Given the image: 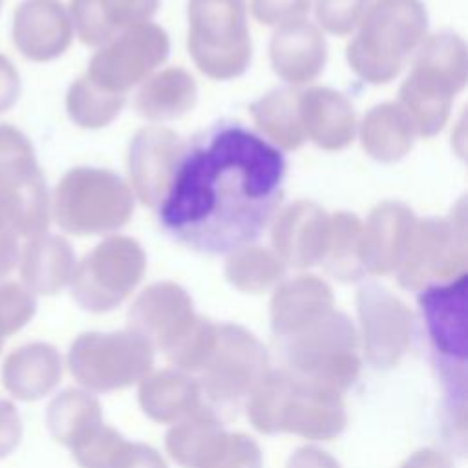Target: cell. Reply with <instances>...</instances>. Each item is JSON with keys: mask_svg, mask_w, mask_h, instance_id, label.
<instances>
[{"mask_svg": "<svg viewBox=\"0 0 468 468\" xmlns=\"http://www.w3.org/2000/svg\"><path fill=\"white\" fill-rule=\"evenodd\" d=\"M287 163L267 139L223 121L185 144L157 207L163 230L203 254H229L254 243L272 221Z\"/></svg>", "mask_w": 468, "mask_h": 468, "instance_id": "6da1fadb", "label": "cell"}, {"mask_svg": "<svg viewBox=\"0 0 468 468\" xmlns=\"http://www.w3.org/2000/svg\"><path fill=\"white\" fill-rule=\"evenodd\" d=\"M247 415L261 433H294L314 441L335 439L347 422L340 393L285 369L265 375L249 397Z\"/></svg>", "mask_w": 468, "mask_h": 468, "instance_id": "7a4b0ae2", "label": "cell"}, {"mask_svg": "<svg viewBox=\"0 0 468 468\" xmlns=\"http://www.w3.org/2000/svg\"><path fill=\"white\" fill-rule=\"evenodd\" d=\"M346 48L349 68L369 84L391 82L428 35L420 0H377Z\"/></svg>", "mask_w": 468, "mask_h": 468, "instance_id": "3957f363", "label": "cell"}, {"mask_svg": "<svg viewBox=\"0 0 468 468\" xmlns=\"http://www.w3.org/2000/svg\"><path fill=\"white\" fill-rule=\"evenodd\" d=\"M468 79L464 40L450 31L424 38L410 75L399 90V104L419 137L437 135L448 122L455 95Z\"/></svg>", "mask_w": 468, "mask_h": 468, "instance_id": "277c9868", "label": "cell"}, {"mask_svg": "<svg viewBox=\"0 0 468 468\" xmlns=\"http://www.w3.org/2000/svg\"><path fill=\"white\" fill-rule=\"evenodd\" d=\"M291 375L346 391L358 377V336L349 316L333 307L292 335L278 340Z\"/></svg>", "mask_w": 468, "mask_h": 468, "instance_id": "5b68a950", "label": "cell"}, {"mask_svg": "<svg viewBox=\"0 0 468 468\" xmlns=\"http://www.w3.org/2000/svg\"><path fill=\"white\" fill-rule=\"evenodd\" d=\"M466 201L461 197L446 216L415 218L393 274L410 291L452 282L466 274Z\"/></svg>", "mask_w": 468, "mask_h": 468, "instance_id": "8992f818", "label": "cell"}, {"mask_svg": "<svg viewBox=\"0 0 468 468\" xmlns=\"http://www.w3.org/2000/svg\"><path fill=\"white\" fill-rule=\"evenodd\" d=\"M133 214L132 188L112 170L77 166L68 170L51 197V216L73 236L106 234Z\"/></svg>", "mask_w": 468, "mask_h": 468, "instance_id": "52a82bcc", "label": "cell"}, {"mask_svg": "<svg viewBox=\"0 0 468 468\" xmlns=\"http://www.w3.org/2000/svg\"><path fill=\"white\" fill-rule=\"evenodd\" d=\"M188 55L214 80L243 75L252 58L247 0H188Z\"/></svg>", "mask_w": 468, "mask_h": 468, "instance_id": "ba28073f", "label": "cell"}, {"mask_svg": "<svg viewBox=\"0 0 468 468\" xmlns=\"http://www.w3.org/2000/svg\"><path fill=\"white\" fill-rule=\"evenodd\" d=\"M196 375L210 408L238 410L267 375L265 347L245 327L218 324L214 346Z\"/></svg>", "mask_w": 468, "mask_h": 468, "instance_id": "9c48e42d", "label": "cell"}, {"mask_svg": "<svg viewBox=\"0 0 468 468\" xmlns=\"http://www.w3.org/2000/svg\"><path fill=\"white\" fill-rule=\"evenodd\" d=\"M0 205L18 238L48 232L51 199L35 148L26 133L0 124Z\"/></svg>", "mask_w": 468, "mask_h": 468, "instance_id": "30bf717a", "label": "cell"}, {"mask_svg": "<svg viewBox=\"0 0 468 468\" xmlns=\"http://www.w3.org/2000/svg\"><path fill=\"white\" fill-rule=\"evenodd\" d=\"M154 364V349L130 331L82 333L68 351L75 380L95 393L124 389L143 380Z\"/></svg>", "mask_w": 468, "mask_h": 468, "instance_id": "8fae6325", "label": "cell"}, {"mask_svg": "<svg viewBox=\"0 0 468 468\" xmlns=\"http://www.w3.org/2000/svg\"><path fill=\"white\" fill-rule=\"evenodd\" d=\"M144 271L146 254L133 238L108 236L77 263L71 296L84 311H112L132 294Z\"/></svg>", "mask_w": 468, "mask_h": 468, "instance_id": "7c38bea8", "label": "cell"}, {"mask_svg": "<svg viewBox=\"0 0 468 468\" xmlns=\"http://www.w3.org/2000/svg\"><path fill=\"white\" fill-rule=\"evenodd\" d=\"M168 53L166 31L146 22L101 46L84 75L108 93L126 95L130 88L143 84L166 60Z\"/></svg>", "mask_w": 468, "mask_h": 468, "instance_id": "4fadbf2b", "label": "cell"}, {"mask_svg": "<svg viewBox=\"0 0 468 468\" xmlns=\"http://www.w3.org/2000/svg\"><path fill=\"white\" fill-rule=\"evenodd\" d=\"M364 353L375 367H393L408 353L415 333L411 309L386 287L367 282L356 291Z\"/></svg>", "mask_w": 468, "mask_h": 468, "instance_id": "5bb4252c", "label": "cell"}, {"mask_svg": "<svg viewBox=\"0 0 468 468\" xmlns=\"http://www.w3.org/2000/svg\"><path fill=\"white\" fill-rule=\"evenodd\" d=\"M194 313L188 292L174 282L148 285L128 311V331L141 336L152 349L168 353L194 325Z\"/></svg>", "mask_w": 468, "mask_h": 468, "instance_id": "9a60e30c", "label": "cell"}, {"mask_svg": "<svg viewBox=\"0 0 468 468\" xmlns=\"http://www.w3.org/2000/svg\"><path fill=\"white\" fill-rule=\"evenodd\" d=\"M185 143L165 126H144L128 146V176L141 203L157 208L174 177Z\"/></svg>", "mask_w": 468, "mask_h": 468, "instance_id": "2e32d148", "label": "cell"}, {"mask_svg": "<svg viewBox=\"0 0 468 468\" xmlns=\"http://www.w3.org/2000/svg\"><path fill=\"white\" fill-rule=\"evenodd\" d=\"M419 305L441 360L464 364L468 353V276L424 287Z\"/></svg>", "mask_w": 468, "mask_h": 468, "instance_id": "e0dca14e", "label": "cell"}, {"mask_svg": "<svg viewBox=\"0 0 468 468\" xmlns=\"http://www.w3.org/2000/svg\"><path fill=\"white\" fill-rule=\"evenodd\" d=\"M272 250L287 265L307 269L322 263L329 243V214L314 201L298 199L272 225Z\"/></svg>", "mask_w": 468, "mask_h": 468, "instance_id": "ac0fdd59", "label": "cell"}, {"mask_svg": "<svg viewBox=\"0 0 468 468\" xmlns=\"http://www.w3.org/2000/svg\"><path fill=\"white\" fill-rule=\"evenodd\" d=\"M73 38V24L60 0H22L13 16V40L33 62L64 55Z\"/></svg>", "mask_w": 468, "mask_h": 468, "instance_id": "d6986e66", "label": "cell"}, {"mask_svg": "<svg viewBox=\"0 0 468 468\" xmlns=\"http://www.w3.org/2000/svg\"><path fill=\"white\" fill-rule=\"evenodd\" d=\"M269 57L282 80L292 86L309 84L324 71L327 42L316 24L302 18L276 27L269 44Z\"/></svg>", "mask_w": 468, "mask_h": 468, "instance_id": "ffe728a7", "label": "cell"}, {"mask_svg": "<svg viewBox=\"0 0 468 468\" xmlns=\"http://www.w3.org/2000/svg\"><path fill=\"white\" fill-rule=\"evenodd\" d=\"M413 221V210L395 199L382 201L369 212L360 232V263L366 274L386 276L395 271Z\"/></svg>", "mask_w": 468, "mask_h": 468, "instance_id": "44dd1931", "label": "cell"}, {"mask_svg": "<svg viewBox=\"0 0 468 468\" xmlns=\"http://www.w3.org/2000/svg\"><path fill=\"white\" fill-rule=\"evenodd\" d=\"M159 0H71L69 18L82 44L101 48L117 35L150 22Z\"/></svg>", "mask_w": 468, "mask_h": 468, "instance_id": "7402d4cb", "label": "cell"}, {"mask_svg": "<svg viewBox=\"0 0 468 468\" xmlns=\"http://www.w3.org/2000/svg\"><path fill=\"white\" fill-rule=\"evenodd\" d=\"M300 119L318 148L336 152L347 148L356 135V117L351 101L331 88L300 91Z\"/></svg>", "mask_w": 468, "mask_h": 468, "instance_id": "603a6c76", "label": "cell"}, {"mask_svg": "<svg viewBox=\"0 0 468 468\" xmlns=\"http://www.w3.org/2000/svg\"><path fill=\"white\" fill-rule=\"evenodd\" d=\"M22 285L33 294H57L73 278L77 260L69 241L55 234H40L26 239L18 252Z\"/></svg>", "mask_w": 468, "mask_h": 468, "instance_id": "cb8c5ba5", "label": "cell"}, {"mask_svg": "<svg viewBox=\"0 0 468 468\" xmlns=\"http://www.w3.org/2000/svg\"><path fill=\"white\" fill-rule=\"evenodd\" d=\"M335 307L331 287L318 276L300 274L280 283L271 300V327L282 340Z\"/></svg>", "mask_w": 468, "mask_h": 468, "instance_id": "d4e9b609", "label": "cell"}, {"mask_svg": "<svg viewBox=\"0 0 468 468\" xmlns=\"http://www.w3.org/2000/svg\"><path fill=\"white\" fill-rule=\"evenodd\" d=\"M62 356L48 342H29L7 355L2 366L4 388L20 400L31 402L49 395L60 382Z\"/></svg>", "mask_w": 468, "mask_h": 468, "instance_id": "484cf974", "label": "cell"}, {"mask_svg": "<svg viewBox=\"0 0 468 468\" xmlns=\"http://www.w3.org/2000/svg\"><path fill=\"white\" fill-rule=\"evenodd\" d=\"M139 404L157 422H179L207 408L196 378L174 369L144 377L139 386Z\"/></svg>", "mask_w": 468, "mask_h": 468, "instance_id": "4316f807", "label": "cell"}, {"mask_svg": "<svg viewBox=\"0 0 468 468\" xmlns=\"http://www.w3.org/2000/svg\"><path fill=\"white\" fill-rule=\"evenodd\" d=\"M364 152L380 163L406 157L417 137L415 128L399 102L373 106L356 128Z\"/></svg>", "mask_w": 468, "mask_h": 468, "instance_id": "83f0119b", "label": "cell"}, {"mask_svg": "<svg viewBox=\"0 0 468 468\" xmlns=\"http://www.w3.org/2000/svg\"><path fill=\"white\" fill-rule=\"evenodd\" d=\"M197 101V84L183 68H166L152 73L139 88L135 110L152 122L179 119Z\"/></svg>", "mask_w": 468, "mask_h": 468, "instance_id": "f1b7e54d", "label": "cell"}, {"mask_svg": "<svg viewBox=\"0 0 468 468\" xmlns=\"http://www.w3.org/2000/svg\"><path fill=\"white\" fill-rule=\"evenodd\" d=\"M250 115L256 128L282 150H296L305 143V132L300 119V91L278 88L250 104Z\"/></svg>", "mask_w": 468, "mask_h": 468, "instance_id": "f546056e", "label": "cell"}, {"mask_svg": "<svg viewBox=\"0 0 468 468\" xmlns=\"http://www.w3.org/2000/svg\"><path fill=\"white\" fill-rule=\"evenodd\" d=\"M227 431L214 411L203 408L176 422L166 433V452L181 468H201Z\"/></svg>", "mask_w": 468, "mask_h": 468, "instance_id": "4dcf8cb0", "label": "cell"}, {"mask_svg": "<svg viewBox=\"0 0 468 468\" xmlns=\"http://www.w3.org/2000/svg\"><path fill=\"white\" fill-rule=\"evenodd\" d=\"M101 422L102 408L99 400L91 393L77 388L60 391L46 410L48 431L58 444L68 448H71Z\"/></svg>", "mask_w": 468, "mask_h": 468, "instance_id": "1f68e13d", "label": "cell"}, {"mask_svg": "<svg viewBox=\"0 0 468 468\" xmlns=\"http://www.w3.org/2000/svg\"><path fill=\"white\" fill-rule=\"evenodd\" d=\"M285 274V263L274 250L260 245H245L232 252L225 261V276L229 283L249 294H260L274 287Z\"/></svg>", "mask_w": 468, "mask_h": 468, "instance_id": "d6a6232c", "label": "cell"}, {"mask_svg": "<svg viewBox=\"0 0 468 468\" xmlns=\"http://www.w3.org/2000/svg\"><path fill=\"white\" fill-rule=\"evenodd\" d=\"M362 221L351 212L329 216V243L322 265L342 282H358L366 276L360 263Z\"/></svg>", "mask_w": 468, "mask_h": 468, "instance_id": "836d02e7", "label": "cell"}, {"mask_svg": "<svg viewBox=\"0 0 468 468\" xmlns=\"http://www.w3.org/2000/svg\"><path fill=\"white\" fill-rule=\"evenodd\" d=\"M126 104V95H115L95 86L86 75L79 77L66 93L69 119L86 130L108 126Z\"/></svg>", "mask_w": 468, "mask_h": 468, "instance_id": "e575fe53", "label": "cell"}, {"mask_svg": "<svg viewBox=\"0 0 468 468\" xmlns=\"http://www.w3.org/2000/svg\"><path fill=\"white\" fill-rule=\"evenodd\" d=\"M124 442L126 441L119 431L101 422L69 450L80 468H112Z\"/></svg>", "mask_w": 468, "mask_h": 468, "instance_id": "d590c367", "label": "cell"}, {"mask_svg": "<svg viewBox=\"0 0 468 468\" xmlns=\"http://www.w3.org/2000/svg\"><path fill=\"white\" fill-rule=\"evenodd\" d=\"M37 313L35 294L22 283L0 282V338L26 327Z\"/></svg>", "mask_w": 468, "mask_h": 468, "instance_id": "8d00e7d4", "label": "cell"}, {"mask_svg": "<svg viewBox=\"0 0 468 468\" xmlns=\"http://www.w3.org/2000/svg\"><path fill=\"white\" fill-rule=\"evenodd\" d=\"M371 0H314V15L322 29L346 37L362 22Z\"/></svg>", "mask_w": 468, "mask_h": 468, "instance_id": "74e56055", "label": "cell"}, {"mask_svg": "<svg viewBox=\"0 0 468 468\" xmlns=\"http://www.w3.org/2000/svg\"><path fill=\"white\" fill-rule=\"evenodd\" d=\"M201 468H263V457L249 435L227 433Z\"/></svg>", "mask_w": 468, "mask_h": 468, "instance_id": "f35d334b", "label": "cell"}, {"mask_svg": "<svg viewBox=\"0 0 468 468\" xmlns=\"http://www.w3.org/2000/svg\"><path fill=\"white\" fill-rule=\"evenodd\" d=\"M311 4L313 0H250V9L258 22L280 27L302 20Z\"/></svg>", "mask_w": 468, "mask_h": 468, "instance_id": "ab89813d", "label": "cell"}, {"mask_svg": "<svg viewBox=\"0 0 468 468\" xmlns=\"http://www.w3.org/2000/svg\"><path fill=\"white\" fill-rule=\"evenodd\" d=\"M22 433L24 428L16 406L7 399H0V459L11 455L18 448Z\"/></svg>", "mask_w": 468, "mask_h": 468, "instance_id": "60d3db41", "label": "cell"}, {"mask_svg": "<svg viewBox=\"0 0 468 468\" xmlns=\"http://www.w3.org/2000/svg\"><path fill=\"white\" fill-rule=\"evenodd\" d=\"M112 468H166L163 457L141 442H124Z\"/></svg>", "mask_w": 468, "mask_h": 468, "instance_id": "b9f144b4", "label": "cell"}, {"mask_svg": "<svg viewBox=\"0 0 468 468\" xmlns=\"http://www.w3.org/2000/svg\"><path fill=\"white\" fill-rule=\"evenodd\" d=\"M18 236L7 221V216L0 205V280L5 278L18 261L20 243Z\"/></svg>", "mask_w": 468, "mask_h": 468, "instance_id": "7bdbcfd3", "label": "cell"}, {"mask_svg": "<svg viewBox=\"0 0 468 468\" xmlns=\"http://www.w3.org/2000/svg\"><path fill=\"white\" fill-rule=\"evenodd\" d=\"M22 91V82L13 62L0 53V113L11 110Z\"/></svg>", "mask_w": 468, "mask_h": 468, "instance_id": "ee69618b", "label": "cell"}, {"mask_svg": "<svg viewBox=\"0 0 468 468\" xmlns=\"http://www.w3.org/2000/svg\"><path fill=\"white\" fill-rule=\"evenodd\" d=\"M287 468H340V466L327 452L313 446H305V448H298L289 457Z\"/></svg>", "mask_w": 468, "mask_h": 468, "instance_id": "f6af8a7d", "label": "cell"}, {"mask_svg": "<svg viewBox=\"0 0 468 468\" xmlns=\"http://www.w3.org/2000/svg\"><path fill=\"white\" fill-rule=\"evenodd\" d=\"M400 468H453L452 461L437 450L424 448L410 455Z\"/></svg>", "mask_w": 468, "mask_h": 468, "instance_id": "bcb514c9", "label": "cell"}, {"mask_svg": "<svg viewBox=\"0 0 468 468\" xmlns=\"http://www.w3.org/2000/svg\"><path fill=\"white\" fill-rule=\"evenodd\" d=\"M2 347H4V340L0 338V353H2Z\"/></svg>", "mask_w": 468, "mask_h": 468, "instance_id": "7dc6e473", "label": "cell"}, {"mask_svg": "<svg viewBox=\"0 0 468 468\" xmlns=\"http://www.w3.org/2000/svg\"><path fill=\"white\" fill-rule=\"evenodd\" d=\"M0 7H2V0H0Z\"/></svg>", "mask_w": 468, "mask_h": 468, "instance_id": "c3c4849f", "label": "cell"}]
</instances>
